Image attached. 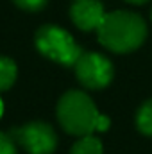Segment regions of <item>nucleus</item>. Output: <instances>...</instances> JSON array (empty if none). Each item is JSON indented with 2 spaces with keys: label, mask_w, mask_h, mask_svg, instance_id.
Instances as JSON below:
<instances>
[{
  "label": "nucleus",
  "mask_w": 152,
  "mask_h": 154,
  "mask_svg": "<svg viewBox=\"0 0 152 154\" xmlns=\"http://www.w3.org/2000/svg\"><path fill=\"white\" fill-rule=\"evenodd\" d=\"M74 68L79 82L90 90H102L113 81V63L99 52H82Z\"/></svg>",
  "instance_id": "20e7f679"
},
{
  "label": "nucleus",
  "mask_w": 152,
  "mask_h": 154,
  "mask_svg": "<svg viewBox=\"0 0 152 154\" xmlns=\"http://www.w3.org/2000/svg\"><path fill=\"white\" fill-rule=\"evenodd\" d=\"M136 127L143 134L152 136V99L145 100L140 106V109L136 113Z\"/></svg>",
  "instance_id": "1a4fd4ad"
},
{
  "label": "nucleus",
  "mask_w": 152,
  "mask_h": 154,
  "mask_svg": "<svg viewBox=\"0 0 152 154\" xmlns=\"http://www.w3.org/2000/svg\"><path fill=\"white\" fill-rule=\"evenodd\" d=\"M109 125H111V120H109L106 115H100L99 124H97V131H108V129H109Z\"/></svg>",
  "instance_id": "f8f14e48"
},
{
  "label": "nucleus",
  "mask_w": 152,
  "mask_h": 154,
  "mask_svg": "<svg viewBox=\"0 0 152 154\" xmlns=\"http://www.w3.org/2000/svg\"><path fill=\"white\" fill-rule=\"evenodd\" d=\"M70 18L81 31H93L100 27L106 11L100 0H74L70 5Z\"/></svg>",
  "instance_id": "423d86ee"
},
{
  "label": "nucleus",
  "mask_w": 152,
  "mask_h": 154,
  "mask_svg": "<svg viewBox=\"0 0 152 154\" xmlns=\"http://www.w3.org/2000/svg\"><path fill=\"white\" fill-rule=\"evenodd\" d=\"M16 74H18L16 63L11 57L0 56V91H7L14 84Z\"/></svg>",
  "instance_id": "0eeeda50"
},
{
  "label": "nucleus",
  "mask_w": 152,
  "mask_h": 154,
  "mask_svg": "<svg viewBox=\"0 0 152 154\" xmlns=\"http://www.w3.org/2000/svg\"><path fill=\"white\" fill-rule=\"evenodd\" d=\"M20 9H23V11H41L47 4H48V0H13Z\"/></svg>",
  "instance_id": "9d476101"
},
{
  "label": "nucleus",
  "mask_w": 152,
  "mask_h": 154,
  "mask_svg": "<svg viewBox=\"0 0 152 154\" xmlns=\"http://www.w3.org/2000/svg\"><path fill=\"white\" fill-rule=\"evenodd\" d=\"M102 152H104L102 142L93 134L81 136L70 151V154H102Z\"/></svg>",
  "instance_id": "6e6552de"
},
{
  "label": "nucleus",
  "mask_w": 152,
  "mask_h": 154,
  "mask_svg": "<svg viewBox=\"0 0 152 154\" xmlns=\"http://www.w3.org/2000/svg\"><path fill=\"white\" fill-rule=\"evenodd\" d=\"M0 154H18L14 140L4 133H0Z\"/></svg>",
  "instance_id": "9b49d317"
},
{
  "label": "nucleus",
  "mask_w": 152,
  "mask_h": 154,
  "mask_svg": "<svg viewBox=\"0 0 152 154\" xmlns=\"http://www.w3.org/2000/svg\"><path fill=\"white\" fill-rule=\"evenodd\" d=\"M57 118L66 133L75 136H86L97 131L100 113L84 91L70 90L57 102Z\"/></svg>",
  "instance_id": "f03ea898"
},
{
  "label": "nucleus",
  "mask_w": 152,
  "mask_h": 154,
  "mask_svg": "<svg viewBox=\"0 0 152 154\" xmlns=\"http://www.w3.org/2000/svg\"><path fill=\"white\" fill-rule=\"evenodd\" d=\"M2 113H4V102H2V99H0V116H2Z\"/></svg>",
  "instance_id": "4468645a"
},
{
  "label": "nucleus",
  "mask_w": 152,
  "mask_h": 154,
  "mask_svg": "<svg viewBox=\"0 0 152 154\" xmlns=\"http://www.w3.org/2000/svg\"><path fill=\"white\" fill-rule=\"evenodd\" d=\"M11 134L29 154H52L57 147V136L45 122H29L13 129Z\"/></svg>",
  "instance_id": "39448f33"
},
{
  "label": "nucleus",
  "mask_w": 152,
  "mask_h": 154,
  "mask_svg": "<svg viewBox=\"0 0 152 154\" xmlns=\"http://www.w3.org/2000/svg\"><path fill=\"white\" fill-rule=\"evenodd\" d=\"M125 2H131V4H145L147 0H125Z\"/></svg>",
  "instance_id": "ddd939ff"
},
{
  "label": "nucleus",
  "mask_w": 152,
  "mask_h": 154,
  "mask_svg": "<svg viewBox=\"0 0 152 154\" xmlns=\"http://www.w3.org/2000/svg\"><path fill=\"white\" fill-rule=\"evenodd\" d=\"M99 41L111 52L127 54L136 50L147 38L145 20L131 11L108 13L97 29Z\"/></svg>",
  "instance_id": "f257e3e1"
},
{
  "label": "nucleus",
  "mask_w": 152,
  "mask_h": 154,
  "mask_svg": "<svg viewBox=\"0 0 152 154\" xmlns=\"http://www.w3.org/2000/svg\"><path fill=\"white\" fill-rule=\"evenodd\" d=\"M34 43L45 57L65 66H75L82 56V48L75 43L72 34L57 25H43L36 32Z\"/></svg>",
  "instance_id": "7ed1b4c3"
}]
</instances>
